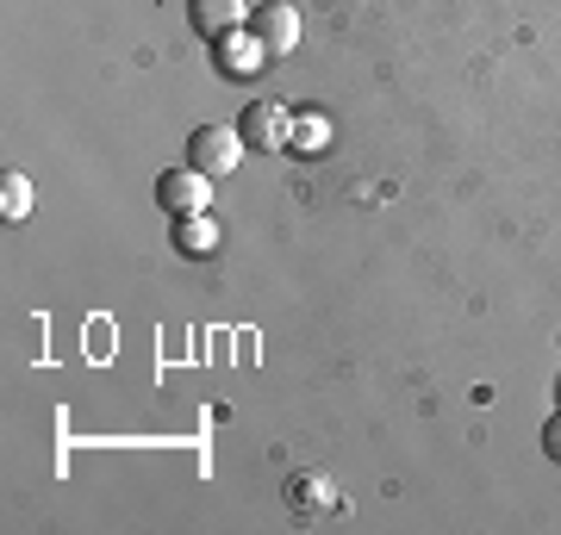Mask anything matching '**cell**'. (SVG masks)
Segmentation results:
<instances>
[{"instance_id":"ba28073f","label":"cell","mask_w":561,"mask_h":535,"mask_svg":"<svg viewBox=\"0 0 561 535\" xmlns=\"http://www.w3.org/2000/svg\"><path fill=\"white\" fill-rule=\"evenodd\" d=\"M0 212H7V219H25V212H32V181L13 175V168L0 181Z\"/></svg>"},{"instance_id":"30bf717a","label":"cell","mask_w":561,"mask_h":535,"mask_svg":"<svg viewBox=\"0 0 561 535\" xmlns=\"http://www.w3.org/2000/svg\"><path fill=\"white\" fill-rule=\"evenodd\" d=\"M542 455H549V461H561V411L549 417V423H542Z\"/></svg>"},{"instance_id":"8992f818","label":"cell","mask_w":561,"mask_h":535,"mask_svg":"<svg viewBox=\"0 0 561 535\" xmlns=\"http://www.w3.org/2000/svg\"><path fill=\"white\" fill-rule=\"evenodd\" d=\"M175 249L181 256H213V249H219V224H213V212H187V219H175Z\"/></svg>"},{"instance_id":"9c48e42d","label":"cell","mask_w":561,"mask_h":535,"mask_svg":"<svg viewBox=\"0 0 561 535\" xmlns=\"http://www.w3.org/2000/svg\"><path fill=\"white\" fill-rule=\"evenodd\" d=\"M294 504H300V511H306V504L319 511V504H324V479H294Z\"/></svg>"},{"instance_id":"3957f363","label":"cell","mask_w":561,"mask_h":535,"mask_svg":"<svg viewBox=\"0 0 561 535\" xmlns=\"http://www.w3.org/2000/svg\"><path fill=\"white\" fill-rule=\"evenodd\" d=\"M250 32L262 38L268 57H294V50H300V13H294L287 0H262V13L250 20Z\"/></svg>"},{"instance_id":"6da1fadb","label":"cell","mask_w":561,"mask_h":535,"mask_svg":"<svg viewBox=\"0 0 561 535\" xmlns=\"http://www.w3.org/2000/svg\"><path fill=\"white\" fill-rule=\"evenodd\" d=\"M243 150H250V143H243L238 125H201V131L187 138V168H201V175L219 181L243 162Z\"/></svg>"},{"instance_id":"5b68a950","label":"cell","mask_w":561,"mask_h":535,"mask_svg":"<svg viewBox=\"0 0 561 535\" xmlns=\"http://www.w3.org/2000/svg\"><path fill=\"white\" fill-rule=\"evenodd\" d=\"M187 20H194V32H201L206 44H219L250 20V7H243V0H187Z\"/></svg>"},{"instance_id":"52a82bcc","label":"cell","mask_w":561,"mask_h":535,"mask_svg":"<svg viewBox=\"0 0 561 535\" xmlns=\"http://www.w3.org/2000/svg\"><path fill=\"white\" fill-rule=\"evenodd\" d=\"M219 44H225V75H250L262 62V38H238V32H231V38H219Z\"/></svg>"},{"instance_id":"7a4b0ae2","label":"cell","mask_w":561,"mask_h":535,"mask_svg":"<svg viewBox=\"0 0 561 535\" xmlns=\"http://www.w3.org/2000/svg\"><path fill=\"white\" fill-rule=\"evenodd\" d=\"M157 199L175 212V219L206 212V199H213V175H201V168H162V175H157Z\"/></svg>"},{"instance_id":"277c9868","label":"cell","mask_w":561,"mask_h":535,"mask_svg":"<svg viewBox=\"0 0 561 535\" xmlns=\"http://www.w3.org/2000/svg\"><path fill=\"white\" fill-rule=\"evenodd\" d=\"M238 131H243V143H250V150H287V131H294V119L280 113L275 100H250V113L238 119Z\"/></svg>"}]
</instances>
